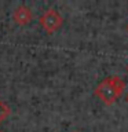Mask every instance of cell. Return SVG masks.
Returning a JSON list of instances; mask_svg holds the SVG:
<instances>
[{
    "label": "cell",
    "instance_id": "1",
    "mask_svg": "<svg viewBox=\"0 0 128 132\" xmlns=\"http://www.w3.org/2000/svg\"><path fill=\"white\" fill-rule=\"evenodd\" d=\"M40 25L48 35H52L63 25V16L55 8H48L40 15Z\"/></svg>",
    "mask_w": 128,
    "mask_h": 132
},
{
    "label": "cell",
    "instance_id": "2",
    "mask_svg": "<svg viewBox=\"0 0 128 132\" xmlns=\"http://www.w3.org/2000/svg\"><path fill=\"white\" fill-rule=\"evenodd\" d=\"M94 94H95V96L99 98L107 106L116 103V101L120 98V95L117 94V91L114 89L113 84H111L110 77H106L105 80H102L101 82H99V84L95 87Z\"/></svg>",
    "mask_w": 128,
    "mask_h": 132
},
{
    "label": "cell",
    "instance_id": "3",
    "mask_svg": "<svg viewBox=\"0 0 128 132\" xmlns=\"http://www.w3.org/2000/svg\"><path fill=\"white\" fill-rule=\"evenodd\" d=\"M12 19L17 25L21 26L29 25L33 19V11L28 6H18L12 12Z\"/></svg>",
    "mask_w": 128,
    "mask_h": 132
},
{
    "label": "cell",
    "instance_id": "4",
    "mask_svg": "<svg viewBox=\"0 0 128 132\" xmlns=\"http://www.w3.org/2000/svg\"><path fill=\"white\" fill-rule=\"evenodd\" d=\"M110 81H111V84H113L114 89L117 91V94L121 96V94L124 92V89H125V81L118 76H110Z\"/></svg>",
    "mask_w": 128,
    "mask_h": 132
},
{
    "label": "cell",
    "instance_id": "5",
    "mask_svg": "<svg viewBox=\"0 0 128 132\" xmlns=\"http://www.w3.org/2000/svg\"><path fill=\"white\" fill-rule=\"evenodd\" d=\"M10 111L11 110H10V107H8V105L0 98V124L10 116Z\"/></svg>",
    "mask_w": 128,
    "mask_h": 132
},
{
    "label": "cell",
    "instance_id": "6",
    "mask_svg": "<svg viewBox=\"0 0 128 132\" xmlns=\"http://www.w3.org/2000/svg\"><path fill=\"white\" fill-rule=\"evenodd\" d=\"M125 102H127V103H128V92H127V94H125Z\"/></svg>",
    "mask_w": 128,
    "mask_h": 132
},
{
    "label": "cell",
    "instance_id": "7",
    "mask_svg": "<svg viewBox=\"0 0 128 132\" xmlns=\"http://www.w3.org/2000/svg\"><path fill=\"white\" fill-rule=\"evenodd\" d=\"M127 73H128V65H127Z\"/></svg>",
    "mask_w": 128,
    "mask_h": 132
},
{
    "label": "cell",
    "instance_id": "8",
    "mask_svg": "<svg viewBox=\"0 0 128 132\" xmlns=\"http://www.w3.org/2000/svg\"><path fill=\"white\" fill-rule=\"evenodd\" d=\"M127 32H128V23H127Z\"/></svg>",
    "mask_w": 128,
    "mask_h": 132
},
{
    "label": "cell",
    "instance_id": "9",
    "mask_svg": "<svg viewBox=\"0 0 128 132\" xmlns=\"http://www.w3.org/2000/svg\"><path fill=\"white\" fill-rule=\"evenodd\" d=\"M72 132H78V131H72Z\"/></svg>",
    "mask_w": 128,
    "mask_h": 132
},
{
    "label": "cell",
    "instance_id": "10",
    "mask_svg": "<svg viewBox=\"0 0 128 132\" xmlns=\"http://www.w3.org/2000/svg\"><path fill=\"white\" fill-rule=\"evenodd\" d=\"M0 132H4V131H0Z\"/></svg>",
    "mask_w": 128,
    "mask_h": 132
}]
</instances>
